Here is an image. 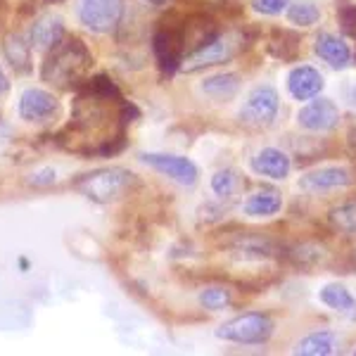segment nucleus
Wrapping results in <instances>:
<instances>
[{"instance_id":"obj_1","label":"nucleus","mask_w":356,"mask_h":356,"mask_svg":"<svg viewBox=\"0 0 356 356\" xmlns=\"http://www.w3.org/2000/svg\"><path fill=\"white\" fill-rule=\"evenodd\" d=\"M93 65V57L86 50L81 41H67L53 48V55L43 65V79L57 86H69L86 76L88 67Z\"/></svg>"},{"instance_id":"obj_2","label":"nucleus","mask_w":356,"mask_h":356,"mask_svg":"<svg viewBox=\"0 0 356 356\" xmlns=\"http://www.w3.org/2000/svg\"><path fill=\"white\" fill-rule=\"evenodd\" d=\"M136 183V176L126 169L112 166V169H97L93 174H83L76 178L74 188L83 195V197L93 200L97 204H105L117 200L119 195H124L131 186Z\"/></svg>"},{"instance_id":"obj_3","label":"nucleus","mask_w":356,"mask_h":356,"mask_svg":"<svg viewBox=\"0 0 356 356\" xmlns=\"http://www.w3.org/2000/svg\"><path fill=\"white\" fill-rule=\"evenodd\" d=\"M273 318L259 312H250L243 316H235V318L226 321L219 330L216 337L226 342L235 344H264L268 342V337L273 335Z\"/></svg>"},{"instance_id":"obj_4","label":"nucleus","mask_w":356,"mask_h":356,"mask_svg":"<svg viewBox=\"0 0 356 356\" xmlns=\"http://www.w3.org/2000/svg\"><path fill=\"white\" fill-rule=\"evenodd\" d=\"M240 48V36L238 33H226V36H214L209 38L204 45H200L195 53H191L186 60L181 62V67L186 72H200V69L223 65V62L233 60L235 53Z\"/></svg>"},{"instance_id":"obj_5","label":"nucleus","mask_w":356,"mask_h":356,"mask_svg":"<svg viewBox=\"0 0 356 356\" xmlns=\"http://www.w3.org/2000/svg\"><path fill=\"white\" fill-rule=\"evenodd\" d=\"M124 15L122 0H79V19L95 33H110Z\"/></svg>"},{"instance_id":"obj_6","label":"nucleus","mask_w":356,"mask_h":356,"mask_svg":"<svg viewBox=\"0 0 356 356\" xmlns=\"http://www.w3.org/2000/svg\"><path fill=\"white\" fill-rule=\"evenodd\" d=\"M280 97L273 86H257L247 95L243 110H240V119L247 126H268L278 114Z\"/></svg>"},{"instance_id":"obj_7","label":"nucleus","mask_w":356,"mask_h":356,"mask_svg":"<svg viewBox=\"0 0 356 356\" xmlns=\"http://www.w3.org/2000/svg\"><path fill=\"white\" fill-rule=\"evenodd\" d=\"M297 122L307 131H332L340 124V110L330 97H318L297 112Z\"/></svg>"},{"instance_id":"obj_8","label":"nucleus","mask_w":356,"mask_h":356,"mask_svg":"<svg viewBox=\"0 0 356 356\" xmlns=\"http://www.w3.org/2000/svg\"><path fill=\"white\" fill-rule=\"evenodd\" d=\"M143 162L150 164L152 169H157L159 174L174 178L176 183H181V186H195L197 183V166H195L191 159L186 157H176V154H143Z\"/></svg>"},{"instance_id":"obj_9","label":"nucleus","mask_w":356,"mask_h":356,"mask_svg":"<svg viewBox=\"0 0 356 356\" xmlns=\"http://www.w3.org/2000/svg\"><path fill=\"white\" fill-rule=\"evenodd\" d=\"M352 186V174L344 166H325V169H316L312 174L300 178V188L304 193H328L337 188Z\"/></svg>"},{"instance_id":"obj_10","label":"nucleus","mask_w":356,"mask_h":356,"mask_svg":"<svg viewBox=\"0 0 356 356\" xmlns=\"http://www.w3.org/2000/svg\"><path fill=\"white\" fill-rule=\"evenodd\" d=\"M57 114V100L53 93L41 88H29L19 97V117L24 122H45Z\"/></svg>"},{"instance_id":"obj_11","label":"nucleus","mask_w":356,"mask_h":356,"mask_svg":"<svg viewBox=\"0 0 356 356\" xmlns=\"http://www.w3.org/2000/svg\"><path fill=\"white\" fill-rule=\"evenodd\" d=\"M154 43V55H157L159 67L164 69L166 74L176 72L183 62V38L181 33L169 31V29H159L152 38Z\"/></svg>"},{"instance_id":"obj_12","label":"nucleus","mask_w":356,"mask_h":356,"mask_svg":"<svg viewBox=\"0 0 356 356\" xmlns=\"http://www.w3.org/2000/svg\"><path fill=\"white\" fill-rule=\"evenodd\" d=\"M323 74L318 72V69L314 67H295L290 72L288 76V90L290 95L295 97V100H314V97H318V93L323 90Z\"/></svg>"},{"instance_id":"obj_13","label":"nucleus","mask_w":356,"mask_h":356,"mask_svg":"<svg viewBox=\"0 0 356 356\" xmlns=\"http://www.w3.org/2000/svg\"><path fill=\"white\" fill-rule=\"evenodd\" d=\"M290 157L283 150H275V147H264L252 157V169L259 176L273 178V181H283L290 174Z\"/></svg>"},{"instance_id":"obj_14","label":"nucleus","mask_w":356,"mask_h":356,"mask_svg":"<svg viewBox=\"0 0 356 356\" xmlns=\"http://www.w3.org/2000/svg\"><path fill=\"white\" fill-rule=\"evenodd\" d=\"M314 50H316V55L328 62L332 69H347L352 65V50H349V45L344 43L342 38H337L335 33H321V36L316 38Z\"/></svg>"},{"instance_id":"obj_15","label":"nucleus","mask_w":356,"mask_h":356,"mask_svg":"<svg viewBox=\"0 0 356 356\" xmlns=\"http://www.w3.org/2000/svg\"><path fill=\"white\" fill-rule=\"evenodd\" d=\"M65 41V24L60 17L45 15L31 26V45L38 50H53Z\"/></svg>"},{"instance_id":"obj_16","label":"nucleus","mask_w":356,"mask_h":356,"mask_svg":"<svg viewBox=\"0 0 356 356\" xmlns=\"http://www.w3.org/2000/svg\"><path fill=\"white\" fill-rule=\"evenodd\" d=\"M280 209H283V197L273 188L250 195L245 202V214L252 216V219H268V216L278 214Z\"/></svg>"},{"instance_id":"obj_17","label":"nucleus","mask_w":356,"mask_h":356,"mask_svg":"<svg viewBox=\"0 0 356 356\" xmlns=\"http://www.w3.org/2000/svg\"><path fill=\"white\" fill-rule=\"evenodd\" d=\"M321 302L325 304L328 309H332V312L347 316L349 321H356V300L352 297V292H349L344 285L340 283H330L325 285L323 290H321Z\"/></svg>"},{"instance_id":"obj_18","label":"nucleus","mask_w":356,"mask_h":356,"mask_svg":"<svg viewBox=\"0 0 356 356\" xmlns=\"http://www.w3.org/2000/svg\"><path fill=\"white\" fill-rule=\"evenodd\" d=\"M335 332L330 330H321V332H312L307 335L304 340L297 344L295 354H302V356H328L335 352Z\"/></svg>"},{"instance_id":"obj_19","label":"nucleus","mask_w":356,"mask_h":356,"mask_svg":"<svg viewBox=\"0 0 356 356\" xmlns=\"http://www.w3.org/2000/svg\"><path fill=\"white\" fill-rule=\"evenodd\" d=\"M200 88H202V93L214 97V100H228V97H233L238 93L240 79H238V74H216V76L204 79Z\"/></svg>"},{"instance_id":"obj_20","label":"nucleus","mask_w":356,"mask_h":356,"mask_svg":"<svg viewBox=\"0 0 356 356\" xmlns=\"http://www.w3.org/2000/svg\"><path fill=\"white\" fill-rule=\"evenodd\" d=\"M288 19L295 26H314L321 19V10L314 0H295L288 5Z\"/></svg>"},{"instance_id":"obj_21","label":"nucleus","mask_w":356,"mask_h":356,"mask_svg":"<svg viewBox=\"0 0 356 356\" xmlns=\"http://www.w3.org/2000/svg\"><path fill=\"white\" fill-rule=\"evenodd\" d=\"M233 250L238 252L243 259H264V257H271L273 245L268 243L266 238H254V235H247V238H240L238 243L233 245Z\"/></svg>"},{"instance_id":"obj_22","label":"nucleus","mask_w":356,"mask_h":356,"mask_svg":"<svg viewBox=\"0 0 356 356\" xmlns=\"http://www.w3.org/2000/svg\"><path fill=\"white\" fill-rule=\"evenodd\" d=\"M330 226L344 235H356V200H349L330 211Z\"/></svg>"},{"instance_id":"obj_23","label":"nucleus","mask_w":356,"mask_h":356,"mask_svg":"<svg viewBox=\"0 0 356 356\" xmlns=\"http://www.w3.org/2000/svg\"><path fill=\"white\" fill-rule=\"evenodd\" d=\"M240 188V176L233 169H221L211 176V191L219 195L221 200H233Z\"/></svg>"},{"instance_id":"obj_24","label":"nucleus","mask_w":356,"mask_h":356,"mask_svg":"<svg viewBox=\"0 0 356 356\" xmlns=\"http://www.w3.org/2000/svg\"><path fill=\"white\" fill-rule=\"evenodd\" d=\"M29 45L22 36H8L5 41V55H8L10 65L15 69H26V62H29Z\"/></svg>"},{"instance_id":"obj_25","label":"nucleus","mask_w":356,"mask_h":356,"mask_svg":"<svg viewBox=\"0 0 356 356\" xmlns=\"http://www.w3.org/2000/svg\"><path fill=\"white\" fill-rule=\"evenodd\" d=\"M200 304L209 312H221L231 304V290L226 288H207L200 292Z\"/></svg>"},{"instance_id":"obj_26","label":"nucleus","mask_w":356,"mask_h":356,"mask_svg":"<svg viewBox=\"0 0 356 356\" xmlns=\"http://www.w3.org/2000/svg\"><path fill=\"white\" fill-rule=\"evenodd\" d=\"M290 5V0H252V8L261 15H268V17H275L280 13H285Z\"/></svg>"},{"instance_id":"obj_27","label":"nucleus","mask_w":356,"mask_h":356,"mask_svg":"<svg viewBox=\"0 0 356 356\" xmlns=\"http://www.w3.org/2000/svg\"><path fill=\"white\" fill-rule=\"evenodd\" d=\"M295 257L300 264H316V261L323 259V247L321 245H300Z\"/></svg>"},{"instance_id":"obj_28","label":"nucleus","mask_w":356,"mask_h":356,"mask_svg":"<svg viewBox=\"0 0 356 356\" xmlns=\"http://www.w3.org/2000/svg\"><path fill=\"white\" fill-rule=\"evenodd\" d=\"M31 186H45V183H55V169H41L36 174H31L29 178Z\"/></svg>"},{"instance_id":"obj_29","label":"nucleus","mask_w":356,"mask_h":356,"mask_svg":"<svg viewBox=\"0 0 356 356\" xmlns=\"http://www.w3.org/2000/svg\"><path fill=\"white\" fill-rule=\"evenodd\" d=\"M342 26H344V31L352 33L356 38V8H349L342 13Z\"/></svg>"},{"instance_id":"obj_30","label":"nucleus","mask_w":356,"mask_h":356,"mask_svg":"<svg viewBox=\"0 0 356 356\" xmlns=\"http://www.w3.org/2000/svg\"><path fill=\"white\" fill-rule=\"evenodd\" d=\"M8 90V76L3 74V69H0V93H5Z\"/></svg>"},{"instance_id":"obj_31","label":"nucleus","mask_w":356,"mask_h":356,"mask_svg":"<svg viewBox=\"0 0 356 356\" xmlns=\"http://www.w3.org/2000/svg\"><path fill=\"white\" fill-rule=\"evenodd\" d=\"M349 105L356 110V83L352 86V90H349Z\"/></svg>"},{"instance_id":"obj_32","label":"nucleus","mask_w":356,"mask_h":356,"mask_svg":"<svg viewBox=\"0 0 356 356\" xmlns=\"http://www.w3.org/2000/svg\"><path fill=\"white\" fill-rule=\"evenodd\" d=\"M145 3H152V5H166L169 0H145Z\"/></svg>"}]
</instances>
